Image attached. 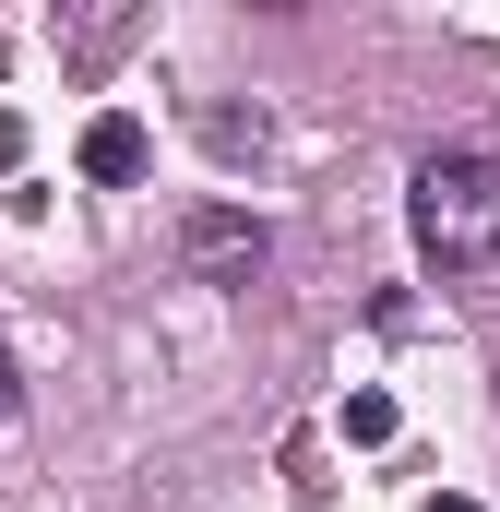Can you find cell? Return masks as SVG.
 Masks as SVG:
<instances>
[{"mask_svg": "<svg viewBox=\"0 0 500 512\" xmlns=\"http://www.w3.org/2000/svg\"><path fill=\"white\" fill-rule=\"evenodd\" d=\"M405 227H417V251L441 262V274L500 262V167H489V155H465V143L417 155V179H405Z\"/></svg>", "mask_w": 500, "mask_h": 512, "instance_id": "1", "label": "cell"}, {"mask_svg": "<svg viewBox=\"0 0 500 512\" xmlns=\"http://www.w3.org/2000/svg\"><path fill=\"white\" fill-rule=\"evenodd\" d=\"M179 262H191L203 286H250V274L274 262V239H262V215H239V203H191V215H179Z\"/></svg>", "mask_w": 500, "mask_h": 512, "instance_id": "2", "label": "cell"}, {"mask_svg": "<svg viewBox=\"0 0 500 512\" xmlns=\"http://www.w3.org/2000/svg\"><path fill=\"white\" fill-rule=\"evenodd\" d=\"M84 179H108V191L143 179V120H131V108H108V120L84 131Z\"/></svg>", "mask_w": 500, "mask_h": 512, "instance_id": "3", "label": "cell"}, {"mask_svg": "<svg viewBox=\"0 0 500 512\" xmlns=\"http://www.w3.org/2000/svg\"><path fill=\"white\" fill-rule=\"evenodd\" d=\"M346 441H393V393H346Z\"/></svg>", "mask_w": 500, "mask_h": 512, "instance_id": "4", "label": "cell"}, {"mask_svg": "<svg viewBox=\"0 0 500 512\" xmlns=\"http://www.w3.org/2000/svg\"><path fill=\"white\" fill-rule=\"evenodd\" d=\"M120 36H131V12H96V24H72V60H108Z\"/></svg>", "mask_w": 500, "mask_h": 512, "instance_id": "5", "label": "cell"}, {"mask_svg": "<svg viewBox=\"0 0 500 512\" xmlns=\"http://www.w3.org/2000/svg\"><path fill=\"white\" fill-rule=\"evenodd\" d=\"M12 167H24V120L0 108V179H12Z\"/></svg>", "mask_w": 500, "mask_h": 512, "instance_id": "6", "label": "cell"}, {"mask_svg": "<svg viewBox=\"0 0 500 512\" xmlns=\"http://www.w3.org/2000/svg\"><path fill=\"white\" fill-rule=\"evenodd\" d=\"M12 405H24V370H12V346H0V429H12Z\"/></svg>", "mask_w": 500, "mask_h": 512, "instance_id": "7", "label": "cell"}, {"mask_svg": "<svg viewBox=\"0 0 500 512\" xmlns=\"http://www.w3.org/2000/svg\"><path fill=\"white\" fill-rule=\"evenodd\" d=\"M429 512H477V501H429Z\"/></svg>", "mask_w": 500, "mask_h": 512, "instance_id": "8", "label": "cell"}]
</instances>
